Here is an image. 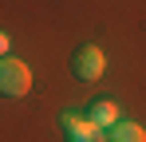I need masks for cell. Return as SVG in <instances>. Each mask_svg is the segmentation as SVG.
Returning <instances> with one entry per match:
<instances>
[{
  "label": "cell",
  "instance_id": "1",
  "mask_svg": "<svg viewBox=\"0 0 146 142\" xmlns=\"http://www.w3.org/2000/svg\"><path fill=\"white\" fill-rule=\"evenodd\" d=\"M32 91V71H28V63H20V59H0V95L4 99H20V95Z\"/></svg>",
  "mask_w": 146,
  "mask_h": 142
},
{
  "label": "cell",
  "instance_id": "2",
  "mask_svg": "<svg viewBox=\"0 0 146 142\" xmlns=\"http://www.w3.org/2000/svg\"><path fill=\"white\" fill-rule=\"evenodd\" d=\"M71 71H75V79H83V83H99V79H103V71H107V55H103V47H95V44L75 47Z\"/></svg>",
  "mask_w": 146,
  "mask_h": 142
},
{
  "label": "cell",
  "instance_id": "3",
  "mask_svg": "<svg viewBox=\"0 0 146 142\" xmlns=\"http://www.w3.org/2000/svg\"><path fill=\"white\" fill-rule=\"evenodd\" d=\"M59 134H63V142H107L103 126H95L83 115H59Z\"/></svg>",
  "mask_w": 146,
  "mask_h": 142
},
{
  "label": "cell",
  "instance_id": "4",
  "mask_svg": "<svg viewBox=\"0 0 146 142\" xmlns=\"http://www.w3.org/2000/svg\"><path fill=\"white\" fill-rule=\"evenodd\" d=\"M87 118H91L95 126H107V130H111V126L119 122V107H115L111 99H95V103L87 107Z\"/></svg>",
  "mask_w": 146,
  "mask_h": 142
},
{
  "label": "cell",
  "instance_id": "5",
  "mask_svg": "<svg viewBox=\"0 0 146 142\" xmlns=\"http://www.w3.org/2000/svg\"><path fill=\"white\" fill-rule=\"evenodd\" d=\"M107 142H146V130L138 126V122H115L111 126V134H107Z\"/></svg>",
  "mask_w": 146,
  "mask_h": 142
},
{
  "label": "cell",
  "instance_id": "6",
  "mask_svg": "<svg viewBox=\"0 0 146 142\" xmlns=\"http://www.w3.org/2000/svg\"><path fill=\"white\" fill-rule=\"evenodd\" d=\"M8 47H12V40H8V36L0 32V59H8Z\"/></svg>",
  "mask_w": 146,
  "mask_h": 142
}]
</instances>
